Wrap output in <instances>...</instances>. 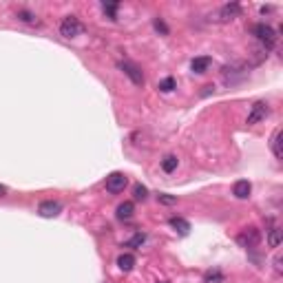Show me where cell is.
<instances>
[{
	"instance_id": "6da1fadb",
	"label": "cell",
	"mask_w": 283,
	"mask_h": 283,
	"mask_svg": "<svg viewBox=\"0 0 283 283\" xmlns=\"http://www.w3.org/2000/svg\"><path fill=\"white\" fill-rule=\"evenodd\" d=\"M252 33L256 35V40H259L265 49H272L274 44H277V31L270 25H265V22H259V25L252 27Z\"/></svg>"
},
{
	"instance_id": "7a4b0ae2",
	"label": "cell",
	"mask_w": 283,
	"mask_h": 283,
	"mask_svg": "<svg viewBox=\"0 0 283 283\" xmlns=\"http://www.w3.org/2000/svg\"><path fill=\"white\" fill-rule=\"evenodd\" d=\"M259 241H261V232L256 228H243L241 232L237 234V243L241 248H255V246H259Z\"/></svg>"
},
{
	"instance_id": "3957f363",
	"label": "cell",
	"mask_w": 283,
	"mask_h": 283,
	"mask_svg": "<svg viewBox=\"0 0 283 283\" xmlns=\"http://www.w3.org/2000/svg\"><path fill=\"white\" fill-rule=\"evenodd\" d=\"M82 31H84L82 22H80L75 16H66L60 25V33L64 35V38H75V35H80Z\"/></svg>"
},
{
	"instance_id": "277c9868",
	"label": "cell",
	"mask_w": 283,
	"mask_h": 283,
	"mask_svg": "<svg viewBox=\"0 0 283 283\" xmlns=\"http://www.w3.org/2000/svg\"><path fill=\"white\" fill-rule=\"evenodd\" d=\"M119 69L124 71V75H128L131 78V82L135 84V86H144V73H142V69L137 64H133V62H119Z\"/></svg>"
},
{
	"instance_id": "5b68a950",
	"label": "cell",
	"mask_w": 283,
	"mask_h": 283,
	"mask_svg": "<svg viewBox=\"0 0 283 283\" xmlns=\"http://www.w3.org/2000/svg\"><path fill=\"white\" fill-rule=\"evenodd\" d=\"M126 184H128V177L124 175V172H111V175L106 177V190L113 195L122 193V190L126 188Z\"/></svg>"
},
{
	"instance_id": "8992f818",
	"label": "cell",
	"mask_w": 283,
	"mask_h": 283,
	"mask_svg": "<svg viewBox=\"0 0 283 283\" xmlns=\"http://www.w3.org/2000/svg\"><path fill=\"white\" fill-rule=\"evenodd\" d=\"M60 212H62V203L53 201V199H47V201H42L38 206V215L44 217V219H53V217H57Z\"/></svg>"
},
{
	"instance_id": "52a82bcc",
	"label": "cell",
	"mask_w": 283,
	"mask_h": 283,
	"mask_svg": "<svg viewBox=\"0 0 283 283\" xmlns=\"http://www.w3.org/2000/svg\"><path fill=\"white\" fill-rule=\"evenodd\" d=\"M268 113H270L268 104H265V102H256V104L252 106L250 115H248V124H256V122H261V119L268 117Z\"/></svg>"
},
{
	"instance_id": "ba28073f",
	"label": "cell",
	"mask_w": 283,
	"mask_h": 283,
	"mask_svg": "<svg viewBox=\"0 0 283 283\" xmlns=\"http://www.w3.org/2000/svg\"><path fill=\"white\" fill-rule=\"evenodd\" d=\"M250 193H252V184L248 179H239V181H234V186H232V195L237 199H248L250 197Z\"/></svg>"
},
{
	"instance_id": "9c48e42d",
	"label": "cell",
	"mask_w": 283,
	"mask_h": 283,
	"mask_svg": "<svg viewBox=\"0 0 283 283\" xmlns=\"http://www.w3.org/2000/svg\"><path fill=\"white\" fill-rule=\"evenodd\" d=\"M168 224H170V228L175 230V232H179L181 237H186V234L190 232V224L186 219H181V217H170Z\"/></svg>"
},
{
	"instance_id": "30bf717a",
	"label": "cell",
	"mask_w": 283,
	"mask_h": 283,
	"mask_svg": "<svg viewBox=\"0 0 283 283\" xmlns=\"http://www.w3.org/2000/svg\"><path fill=\"white\" fill-rule=\"evenodd\" d=\"M241 13V4H237V2H232V4H224V7L219 9V20H232L234 16H239Z\"/></svg>"
},
{
	"instance_id": "8fae6325",
	"label": "cell",
	"mask_w": 283,
	"mask_h": 283,
	"mask_svg": "<svg viewBox=\"0 0 283 283\" xmlns=\"http://www.w3.org/2000/svg\"><path fill=\"white\" fill-rule=\"evenodd\" d=\"M210 64H212L210 57H208V56H201V57H195V60L190 62V69H193L195 73H206Z\"/></svg>"
},
{
	"instance_id": "7c38bea8",
	"label": "cell",
	"mask_w": 283,
	"mask_h": 283,
	"mask_svg": "<svg viewBox=\"0 0 283 283\" xmlns=\"http://www.w3.org/2000/svg\"><path fill=\"white\" fill-rule=\"evenodd\" d=\"M117 265H119L122 272H131V270L135 268V256L128 255V252H124V255L117 256Z\"/></svg>"
},
{
	"instance_id": "4fadbf2b",
	"label": "cell",
	"mask_w": 283,
	"mask_h": 283,
	"mask_svg": "<svg viewBox=\"0 0 283 283\" xmlns=\"http://www.w3.org/2000/svg\"><path fill=\"white\" fill-rule=\"evenodd\" d=\"M133 201H124V203H119L117 206V219H122V221H126V219H131L133 217Z\"/></svg>"
},
{
	"instance_id": "5bb4252c",
	"label": "cell",
	"mask_w": 283,
	"mask_h": 283,
	"mask_svg": "<svg viewBox=\"0 0 283 283\" xmlns=\"http://www.w3.org/2000/svg\"><path fill=\"white\" fill-rule=\"evenodd\" d=\"M270 146H272V153L277 159L283 157V150H281V128H277L272 135V142H270Z\"/></svg>"
},
{
	"instance_id": "9a60e30c",
	"label": "cell",
	"mask_w": 283,
	"mask_h": 283,
	"mask_svg": "<svg viewBox=\"0 0 283 283\" xmlns=\"http://www.w3.org/2000/svg\"><path fill=\"white\" fill-rule=\"evenodd\" d=\"M177 164H179V159H177L175 155H166V157L162 159V170L164 172H172L177 168Z\"/></svg>"
},
{
	"instance_id": "2e32d148",
	"label": "cell",
	"mask_w": 283,
	"mask_h": 283,
	"mask_svg": "<svg viewBox=\"0 0 283 283\" xmlns=\"http://www.w3.org/2000/svg\"><path fill=\"white\" fill-rule=\"evenodd\" d=\"M279 243H281V228H272L268 234V246L270 248H279Z\"/></svg>"
},
{
	"instance_id": "e0dca14e",
	"label": "cell",
	"mask_w": 283,
	"mask_h": 283,
	"mask_svg": "<svg viewBox=\"0 0 283 283\" xmlns=\"http://www.w3.org/2000/svg\"><path fill=\"white\" fill-rule=\"evenodd\" d=\"M117 2H102V9H104V13L111 18V20H115V13H117Z\"/></svg>"
},
{
	"instance_id": "ac0fdd59",
	"label": "cell",
	"mask_w": 283,
	"mask_h": 283,
	"mask_svg": "<svg viewBox=\"0 0 283 283\" xmlns=\"http://www.w3.org/2000/svg\"><path fill=\"white\" fill-rule=\"evenodd\" d=\"M175 86H177V82L172 78H166V80H162V82H159V91H162V93H170Z\"/></svg>"
},
{
	"instance_id": "d6986e66",
	"label": "cell",
	"mask_w": 283,
	"mask_h": 283,
	"mask_svg": "<svg viewBox=\"0 0 283 283\" xmlns=\"http://www.w3.org/2000/svg\"><path fill=\"white\" fill-rule=\"evenodd\" d=\"M133 195H135V199H140V201H144V199L148 197V190H146V186L137 184L135 188H133Z\"/></svg>"
},
{
	"instance_id": "ffe728a7",
	"label": "cell",
	"mask_w": 283,
	"mask_h": 283,
	"mask_svg": "<svg viewBox=\"0 0 283 283\" xmlns=\"http://www.w3.org/2000/svg\"><path fill=\"white\" fill-rule=\"evenodd\" d=\"M153 27H155V29H157V31H159V33H162V35H168V27H166V25H164V20H162V18H155Z\"/></svg>"
},
{
	"instance_id": "44dd1931",
	"label": "cell",
	"mask_w": 283,
	"mask_h": 283,
	"mask_svg": "<svg viewBox=\"0 0 283 283\" xmlns=\"http://www.w3.org/2000/svg\"><path fill=\"white\" fill-rule=\"evenodd\" d=\"M18 18L25 22H35V16L31 11H27V9H20V11H18Z\"/></svg>"
},
{
	"instance_id": "7402d4cb",
	"label": "cell",
	"mask_w": 283,
	"mask_h": 283,
	"mask_svg": "<svg viewBox=\"0 0 283 283\" xmlns=\"http://www.w3.org/2000/svg\"><path fill=\"white\" fill-rule=\"evenodd\" d=\"M144 239H146V234H144V232H137L135 237H133L131 241H128V246H131V248H135V246H142V243H144Z\"/></svg>"
},
{
	"instance_id": "603a6c76",
	"label": "cell",
	"mask_w": 283,
	"mask_h": 283,
	"mask_svg": "<svg viewBox=\"0 0 283 283\" xmlns=\"http://www.w3.org/2000/svg\"><path fill=\"white\" fill-rule=\"evenodd\" d=\"M159 201H162V203H166V206H170V203H175L177 201V197H170V195H159Z\"/></svg>"
},
{
	"instance_id": "cb8c5ba5",
	"label": "cell",
	"mask_w": 283,
	"mask_h": 283,
	"mask_svg": "<svg viewBox=\"0 0 283 283\" xmlns=\"http://www.w3.org/2000/svg\"><path fill=\"white\" fill-rule=\"evenodd\" d=\"M4 195H7V186L0 184V197H4Z\"/></svg>"
},
{
	"instance_id": "d4e9b609",
	"label": "cell",
	"mask_w": 283,
	"mask_h": 283,
	"mask_svg": "<svg viewBox=\"0 0 283 283\" xmlns=\"http://www.w3.org/2000/svg\"><path fill=\"white\" fill-rule=\"evenodd\" d=\"M274 265H277V270H279V272H281V259H279V256H277V259H274Z\"/></svg>"
},
{
	"instance_id": "484cf974",
	"label": "cell",
	"mask_w": 283,
	"mask_h": 283,
	"mask_svg": "<svg viewBox=\"0 0 283 283\" xmlns=\"http://www.w3.org/2000/svg\"><path fill=\"white\" fill-rule=\"evenodd\" d=\"M162 283H166V281H162Z\"/></svg>"
}]
</instances>
